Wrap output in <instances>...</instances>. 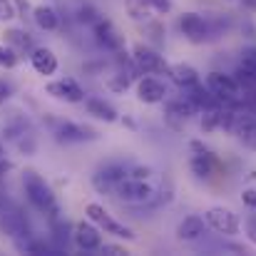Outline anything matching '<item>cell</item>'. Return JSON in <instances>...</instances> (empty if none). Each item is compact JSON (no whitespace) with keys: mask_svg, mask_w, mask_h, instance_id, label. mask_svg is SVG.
<instances>
[{"mask_svg":"<svg viewBox=\"0 0 256 256\" xmlns=\"http://www.w3.org/2000/svg\"><path fill=\"white\" fill-rule=\"evenodd\" d=\"M239 68L246 70L252 78H256V45H249L239 52Z\"/></svg>","mask_w":256,"mask_h":256,"instance_id":"484cf974","label":"cell"},{"mask_svg":"<svg viewBox=\"0 0 256 256\" xmlns=\"http://www.w3.org/2000/svg\"><path fill=\"white\" fill-rule=\"evenodd\" d=\"M239 2H242L246 10H256V0H239Z\"/></svg>","mask_w":256,"mask_h":256,"instance_id":"f35d334b","label":"cell"},{"mask_svg":"<svg viewBox=\"0 0 256 256\" xmlns=\"http://www.w3.org/2000/svg\"><path fill=\"white\" fill-rule=\"evenodd\" d=\"M97 18H100V12H97V10H94L92 5H80V8H78V20H80V22H87V25H92V22H94Z\"/></svg>","mask_w":256,"mask_h":256,"instance_id":"83f0119b","label":"cell"},{"mask_svg":"<svg viewBox=\"0 0 256 256\" xmlns=\"http://www.w3.org/2000/svg\"><path fill=\"white\" fill-rule=\"evenodd\" d=\"M45 90H48L50 97H55V100H60V102H70V104H80V102L87 100L85 90L78 85V80H72V78L52 80V82H48Z\"/></svg>","mask_w":256,"mask_h":256,"instance_id":"7c38bea8","label":"cell"},{"mask_svg":"<svg viewBox=\"0 0 256 256\" xmlns=\"http://www.w3.org/2000/svg\"><path fill=\"white\" fill-rule=\"evenodd\" d=\"M204 85L219 97L222 104H236L242 100V94H244L242 85L236 82V78L234 75H226V72H209L206 80H204Z\"/></svg>","mask_w":256,"mask_h":256,"instance_id":"277c9868","label":"cell"},{"mask_svg":"<svg viewBox=\"0 0 256 256\" xmlns=\"http://www.w3.org/2000/svg\"><path fill=\"white\" fill-rule=\"evenodd\" d=\"M204 219H206V226L214 229L216 234L222 236H236L239 229H242V222H239V214L226 209V206H212L204 212Z\"/></svg>","mask_w":256,"mask_h":256,"instance_id":"5b68a950","label":"cell"},{"mask_svg":"<svg viewBox=\"0 0 256 256\" xmlns=\"http://www.w3.org/2000/svg\"><path fill=\"white\" fill-rule=\"evenodd\" d=\"M5 42H8V45H12L20 55H22V52H28V55H30V52L35 50L32 38H30L28 32H22V30H8V32H5Z\"/></svg>","mask_w":256,"mask_h":256,"instance_id":"603a6c76","label":"cell"},{"mask_svg":"<svg viewBox=\"0 0 256 256\" xmlns=\"http://www.w3.org/2000/svg\"><path fill=\"white\" fill-rule=\"evenodd\" d=\"M246 236H249V242L256 246V216H249V219H246Z\"/></svg>","mask_w":256,"mask_h":256,"instance_id":"e575fe53","label":"cell"},{"mask_svg":"<svg viewBox=\"0 0 256 256\" xmlns=\"http://www.w3.org/2000/svg\"><path fill=\"white\" fill-rule=\"evenodd\" d=\"M90 28H92V35H94V40H97L100 48H104V50H110V52L124 50V38L120 35V30L114 28V22L107 20L104 15H100Z\"/></svg>","mask_w":256,"mask_h":256,"instance_id":"ba28073f","label":"cell"},{"mask_svg":"<svg viewBox=\"0 0 256 256\" xmlns=\"http://www.w3.org/2000/svg\"><path fill=\"white\" fill-rule=\"evenodd\" d=\"M18 12H15V2L12 0H0V22H8L12 20Z\"/></svg>","mask_w":256,"mask_h":256,"instance_id":"f1b7e54d","label":"cell"},{"mask_svg":"<svg viewBox=\"0 0 256 256\" xmlns=\"http://www.w3.org/2000/svg\"><path fill=\"white\" fill-rule=\"evenodd\" d=\"M10 172H12V162L5 160V157H0V179H5Z\"/></svg>","mask_w":256,"mask_h":256,"instance_id":"d590c367","label":"cell"},{"mask_svg":"<svg viewBox=\"0 0 256 256\" xmlns=\"http://www.w3.org/2000/svg\"><path fill=\"white\" fill-rule=\"evenodd\" d=\"M50 232H52V244H55L60 252L68 249V244H70V239H72V234H75V232H70V224H68L62 216L50 222Z\"/></svg>","mask_w":256,"mask_h":256,"instance_id":"44dd1931","label":"cell"},{"mask_svg":"<svg viewBox=\"0 0 256 256\" xmlns=\"http://www.w3.org/2000/svg\"><path fill=\"white\" fill-rule=\"evenodd\" d=\"M114 196L122 199L124 204H152L154 196H157V189H154L147 179L127 176V179H122V182L117 184Z\"/></svg>","mask_w":256,"mask_h":256,"instance_id":"3957f363","label":"cell"},{"mask_svg":"<svg viewBox=\"0 0 256 256\" xmlns=\"http://www.w3.org/2000/svg\"><path fill=\"white\" fill-rule=\"evenodd\" d=\"M214 167H216V160L209 150L206 152H194V157L189 160V170L196 179H209L214 174Z\"/></svg>","mask_w":256,"mask_h":256,"instance_id":"d6986e66","label":"cell"},{"mask_svg":"<svg viewBox=\"0 0 256 256\" xmlns=\"http://www.w3.org/2000/svg\"><path fill=\"white\" fill-rule=\"evenodd\" d=\"M0 232H2L8 239H12V244L20 242V239H25V236H32L28 219L22 216V212H20L15 204L8 206L5 212H0Z\"/></svg>","mask_w":256,"mask_h":256,"instance_id":"9c48e42d","label":"cell"},{"mask_svg":"<svg viewBox=\"0 0 256 256\" xmlns=\"http://www.w3.org/2000/svg\"><path fill=\"white\" fill-rule=\"evenodd\" d=\"M179 30L189 42H206L212 38V25L206 18H202L199 12H182L179 15Z\"/></svg>","mask_w":256,"mask_h":256,"instance_id":"30bf717a","label":"cell"},{"mask_svg":"<svg viewBox=\"0 0 256 256\" xmlns=\"http://www.w3.org/2000/svg\"><path fill=\"white\" fill-rule=\"evenodd\" d=\"M137 97H140V102H144V104H160V102L167 100V85H164L162 80L152 78V75L140 78V80H137Z\"/></svg>","mask_w":256,"mask_h":256,"instance_id":"4fadbf2b","label":"cell"},{"mask_svg":"<svg viewBox=\"0 0 256 256\" xmlns=\"http://www.w3.org/2000/svg\"><path fill=\"white\" fill-rule=\"evenodd\" d=\"M30 65L38 75H55L58 72V55L50 48H35L30 52Z\"/></svg>","mask_w":256,"mask_h":256,"instance_id":"2e32d148","label":"cell"},{"mask_svg":"<svg viewBox=\"0 0 256 256\" xmlns=\"http://www.w3.org/2000/svg\"><path fill=\"white\" fill-rule=\"evenodd\" d=\"M85 110L87 114H92L94 120H102V122H117L120 120V112L114 110V104L102 100V97H87Z\"/></svg>","mask_w":256,"mask_h":256,"instance_id":"e0dca14e","label":"cell"},{"mask_svg":"<svg viewBox=\"0 0 256 256\" xmlns=\"http://www.w3.org/2000/svg\"><path fill=\"white\" fill-rule=\"evenodd\" d=\"M100 252L107 254V256H124L127 254V249H124V246H117V244H102Z\"/></svg>","mask_w":256,"mask_h":256,"instance_id":"4dcf8cb0","label":"cell"},{"mask_svg":"<svg viewBox=\"0 0 256 256\" xmlns=\"http://www.w3.org/2000/svg\"><path fill=\"white\" fill-rule=\"evenodd\" d=\"M48 127H50L52 137L60 144H78V142H92V140H97V132L92 127L78 124L72 120H55V117H50L48 120Z\"/></svg>","mask_w":256,"mask_h":256,"instance_id":"7a4b0ae2","label":"cell"},{"mask_svg":"<svg viewBox=\"0 0 256 256\" xmlns=\"http://www.w3.org/2000/svg\"><path fill=\"white\" fill-rule=\"evenodd\" d=\"M242 202H244L249 209H256V189H244V192H242Z\"/></svg>","mask_w":256,"mask_h":256,"instance_id":"d6a6232c","label":"cell"},{"mask_svg":"<svg viewBox=\"0 0 256 256\" xmlns=\"http://www.w3.org/2000/svg\"><path fill=\"white\" fill-rule=\"evenodd\" d=\"M8 206H12V202H10V199H8V196L0 192V212H5Z\"/></svg>","mask_w":256,"mask_h":256,"instance_id":"8d00e7d4","label":"cell"},{"mask_svg":"<svg viewBox=\"0 0 256 256\" xmlns=\"http://www.w3.org/2000/svg\"><path fill=\"white\" fill-rule=\"evenodd\" d=\"M32 20H35V25H38L40 30H45V32H55V30L60 28V15H58V10L50 8V5H38V8H32Z\"/></svg>","mask_w":256,"mask_h":256,"instance_id":"ffe728a7","label":"cell"},{"mask_svg":"<svg viewBox=\"0 0 256 256\" xmlns=\"http://www.w3.org/2000/svg\"><path fill=\"white\" fill-rule=\"evenodd\" d=\"M249 94V110L256 114V90H252V92H246Z\"/></svg>","mask_w":256,"mask_h":256,"instance_id":"74e56055","label":"cell"},{"mask_svg":"<svg viewBox=\"0 0 256 256\" xmlns=\"http://www.w3.org/2000/svg\"><path fill=\"white\" fill-rule=\"evenodd\" d=\"M10 97H12V82L5 80V78H0V104H5Z\"/></svg>","mask_w":256,"mask_h":256,"instance_id":"f546056e","label":"cell"},{"mask_svg":"<svg viewBox=\"0 0 256 256\" xmlns=\"http://www.w3.org/2000/svg\"><path fill=\"white\" fill-rule=\"evenodd\" d=\"M130 176V167L122 164V162H112V164H104L92 174V186L100 192V194H114L117 184L122 179Z\"/></svg>","mask_w":256,"mask_h":256,"instance_id":"52a82bcc","label":"cell"},{"mask_svg":"<svg viewBox=\"0 0 256 256\" xmlns=\"http://www.w3.org/2000/svg\"><path fill=\"white\" fill-rule=\"evenodd\" d=\"M127 10L134 20H144V22L150 20V12H154L150 0H127Z\"/></svg>","mask_w":256,"mask_h":256,"instance_id":"cb8c5ba5","label":"cell"},{"mask_svg":"<svg viewBox=\"0 0 256 256\" xmlns=\"http://www.w3.org/2000/svg\"><path fill=\"white\" fill-rule=\"evenodd\" d=\"M18 62H20V52H18L12 45L0 42V68H2V70H12Z\"/></svg>","mask_w":256,"mask_h":256,"instance_id":"d4e9b609","label":"cell"},{"mask_svg":"<svg viewBox=\"0 0 256 256\" xmlns=\"http://www.w3.org/2000/svg\"><path fill=\"white\" fill-rule=\"evenodd\" d=\"M22 189H25V196H28V202H30V206L35 212H40L50 222L52 219H60L62 212H60V204L55 199V192H52V186L38 172H32V170L22 172Z\"/></svg>","mask_w":256,"mask_h":256,"instance_id":"6da1fadb","label":"cell"},{"mask_svg":"<svg viewBox=\"0 0 256 256\" xmlns=\"http://www.w3.org/2000/svg\"><path fill=\"white\" fill-rule=\"evenodd\" d=\"M85 212H87V216H90V222H94L100 229H104V234H112V236L127 239V242L134 239V232H132L130 226H124L122 222L112 219V214H110L104 206H100V204H87Z\"/></svg>","mask_w":256,"mask_h":256,"instance_id":"8992f818","label":"cell"},{"mask_svg":"<svg viewBox=\"0 0 256 256\" xmlns=\"http://www.w3.org/2000/svg\"><path fill=\"white\" fill-rule=\"evenodd\" d=\"M132 58H134L137 68L142 70V75H157V72H164V75H167V70H170V65L164 62V58H162L154 48H150V45H144V42H137V45H134Z\"/></svg>","mask_w":256,"mask_h":256,"instance_id":"8fae6325","label":"cell"},{"mask_svg":"<svg viewBox=\"0 0 256 256\" xmlns=\"http://www.w3.org/2000/svg\"><path fill=\"white\" fill-rule=\"evenodd\" d=\"M72 242H75V246H78L80 252H100V246H102V234H100V229L94 226V222H92V224H90V222H80V224L75 226Z\"/></svg>","mask_w":256,"mask_h":256,"instance_id":"5bb4252c","label":"cell"},{"mask_svg":"<svg viewBox=\"0 0 256 256\" xmlns=\"http://www.w3.org/2000/svg\"><path fill=\"white\" fill-rule=\"evenodd\" d=\"M167 75H170V80L179 87V90H189V87H194L199 82V72H196L192 65H184V62L170 65Z\"/></svg>","mask_w":256,"mask_h":256,"instance_id":"ac0fdd59","label":"cell"},{"mask_svg":"<svg viewBox=\"0 0 256 256\" xmlns=\"http://www.w3.org/2000/svg\"><path fill=\"white\" fill-rule=\"evenodd\" d=\"M206 232V219L199 214H189L176 224V239L179 242H199Z\"/></svg>","mask_w":256,"mask_h":256,"instance_id":"9a60e30c","label":"cell"},{"mask_svg":"<svg viewBox=\"0 0 256 256\" xmlns=\"http://www.w3.org/2000/svg\"><path fill=\"white\" fill-rule=\"evenodd\" d=\"M152 2V10L154 12H162V15H167L172 10V0H150Z\"/></svg>","mask_w":256,"mask_h":256,"instance_id":"1f68e13d","label":"cell"},{"mask_svg":"<svg viewBox=\"0 0 256 256\" xmlns=\"http://www.w3.org/2000/svg\"><path fill=\"white\" fill-rule=\"evenodd\" d=\"M202 132H216V130H222V124H224V107L219 104V107H209V110H202Z\"/></svg>","mask_w":256,"mask_h":256,"instance_id":"7402d4cb","label":"cell"},{"mask_svg":"<svg viewBox=\"0 0 256 256\" xmlns=\"http://www.w3.org/2000/svg\"><path fill=\"white\" fill-rule=\"evenodd\" d=\"M150 174H152L150 167H130V176L134 179H150Z\"/></svg>","mask_w":256,"mask_h":256,"instance_id":"836d02e7","label":"cell"},{"mask_svg":"<svg viewBox=\"0 0 256 256\" xmlns=\"http://www.w3.org/2000/svg\"><path fill=\"white\" fill-rule=\"evenodd\" d=\"M130 85H132V80H130L124 72H114V75H110V80H107V87H110L112 92H124Z\"/></svg>","mask_w":256,"mask_h":256,"instance_id":"4316f807","label":"cell"}]
</instances>
